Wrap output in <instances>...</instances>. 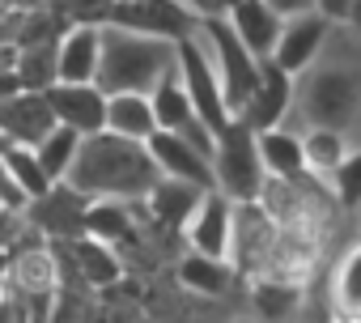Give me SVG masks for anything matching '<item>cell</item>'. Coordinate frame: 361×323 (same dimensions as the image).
I'll return each instance as SVG.
<instances>
[{
  "label": "cell",
  "instance_id": "6da1fadb",
  "mask_svg": "<svg viewBox=\"0 0 361 323\" xmlns=\"http://www.w3.org/2000/svg\"><path fill=\"white\" fill-rule=\"evenodd\" d=\"M64 183H73L90 200H145V192L157 183V166L145 140L102 128L81 136Z\"/></svg>",
  "mask_w": 361,
  "mask_h": 323
},
{
  "label": "cell",
  "instance_id": "7a4b0ae2",
  "mask_svg": "<svg viewBox=\"0 0 361 323\" xmlns=\"http://www.w3.org/2000/svg\"><path fill=\"white\" fill-rule=\"evenodd\" d=\"M174 68V43L136 35L123 26H102V51H98V73L94 85L102 94H149L161 73Z\"/></svg>",
  "mask_w": 361,
  "mask_h": 323
},
{
  "label": "cell",
  "instance_id": "3957f363",
  "mask_svg": "<svg viewBox=\"0 0 361 323\" xmlns=\"http://www.w3.org/2000/svg\"><path fill=\"white\" fill-rule=\"evenodd\" d=\"M213 188L226 192L230 200H255L264 188V162L255 149V128H247L238 115H230V123L213 136Z\"/></svg>",
  "mask_w": 361,
  "mask_h": 323
},
{
  "label": "cell",
  "instance_id": "277c9868",
  "mask_svg": "<svg viewBox=\"0 0 361 323\" xmlns=\"http://www.w3.org/2000/svg\"><path fill=\"white\" fill-rule=\"evenodd\" d=\"M196 35H200L204 51H209V60H213V68H217V81H221V94H226L230 115H238V106L247 102V94H251L255 81H259V64H264V60L247 51V43L234 35V26L226 22V13L200 18Z\"/></svg>",
  "mask_w": 361,
  "mask_h": 323
},
{
  "label": "cell",
  "instance_id": "5b68a950",
  "mask_svg": "<svg viewBox=\"0 0 361 323\" xmlns=\"http://www.w3.org/2000/svg\"><path fill=\"white\" fill-rule=\"evenodd\" d=\"M302 77L306 81L293 85V102H298L302 119L314 123V128H340V132H348V123L357 119V106H361L357 77L344 73V68H314V64Z\"/></svg>",
  "mask_w": 361,
  "mask_h": 323
},
{
  "label": "cell",
  "instance_id": "8992f818",
  "mask_svg": "<svg viewBox=\"0 0 361 323\" xmlns=\"http://www.w3.org/2000/svg\"><path fill=\"white\" fill-rule=\"evenodd\" d=\"M174 73L178 81H183L196 115L204 119V128L217 136L226 123H230V106H226V94H221V81H217V68L200 43V35H188V39H178L174 43Z\"/></svg>",
  "mask_w": 361,
  "mask_h": 323
},
{
  "label": "cell",
  "instance_id": "52a82bcc",
  "mask_svg": "<svg viewBox=\"0 0 361 323\" xmlns=\"http://www.w3.org/2000/svg\"><path fill=\"white\" fill-rule=\"evenodd\" d=\"M106 26H123V30H136V35L178 43V39L196 35L200 18L183 5V0H115Z\"/></svg>",
  "mask_w": 361,
  "mask_h": 323
},
{
  "label": "cell",
  "instance_id": "ba28073f",
  "mask_svg": "<svg viewBox=\"0 0 361 323\" xmlns=\"http://www.w3.org/2000/svg\"><path fill=\"white\" fill-rule=\"evenodd\" d=\"M276 238V221L259 209V200H234V226H230V264L238 281H251L264 272L268 247Z\"/></svg>",
  "mask_w": 361,
  "mask_h": 323
},
{
  "label": "cell",
  "instance_id": "9c48e42d",
  "mask_svg": "<svg viewBox=\"0 0 361 323\" xmlns=\"http://www.w3.org/2000/svg\"><path fill=\"white\" fill-rule=\"evenodd\" d=\"M85 209H90V196H81L73 183H51L43 196H35L26 209H22V217H26V226L30 230H39L47 243H56V238H77V234H85Z\"/></svg>",
  "mask_w": 361,
  "mask_h": 323
},
{
  "label": "cell",
  "instance_id": "30bf717a",
  "mask_svg": "<svg viewBox=\"0 0 361 323\" xmlns=\"http://www.w3.org/2000/svg\"><path fill=\"white\" fill-rule=\"evenodd\" d=\"M327 35H331V18H323L319 9L298 13V18H285V22H281V35H276V47H272L268 60H272L276 68H285L289 77H302V73L319 60Z\"/></svg>",
  "mask_w": 361,
  "mask_h": 323
},
{
  "label": "cell",
  "instance_id": "8fae6325",
  "mask_svg": "<svg viewBox=\"0 0 361 323\" xmlns=\"http://www.w3.org/2000/svg\"><path fill=\"white\" fill-rule=\"evenodd\" d=\"M145 149H149V157H153L157 175L183 179V183H196V188H213V162H209V153L196 149L188 136L157 128V132L145 140Z\"/></svg>",
  "mask_w": 361,
  "mask_h": 323
},
{
  "label": "cell",
  "instance_id": "7c38bea8",
  "mask_svg": "<svg viewBox=\"0 0 361 323\" xmlns=\"http://www.w3.org/2000/svg\"><path fill=\"white\" fill-rule=\"evenodd\" d=\"M43 94H47V106H51L56 123H64L81 136L106 128V94L94 81H56Z\"/></svg>",
  "mask_w": 361,
  "mask_h": 323
},
{
  "label": "cell",
  "instance_id": "4fadbf2b",
  "mask_svg": "<svg viewBox=\"0 0 361 323\" xmlns=\"http://www.w3.org/2000/svg\"><path fill=\"white\" fill-rule=\"evenodd\" d=\"M230 226H234V200H230L226 192H217V188H204L200 205L192 209V217H188V226H183L188 251L226 260V255H230Z\"/></svg>",
  "mask_w": 361,
  "mask_h": 323
},
{
  "label": "cell",
  "instance_id": "5bb4252c",
  "mask_svg": "<svg viewBox=\"0 0 361 323\" xmlns=\"http://www.w3.org/2000/svg\"><path fill=\"white\" fill-rule=\"evenodd\" d=\"M293 85H298V77H289L285 68H276L272 60H264L255 90H251L247 102L238 106V119H243L247 128H255V132L285 123V115L293 111Z\"/></svg>",
  "mask_w": 361,
  "mask_h": 323
},
{
  "label": "cell",
  "instance_id": "9a60e30c",
  "mask_svg": "<svg viewBox=\"0 0 361 323\" xmlns=\"http://www.w3.org/2000/svg\"><path fill=\"white\" fill-rule=\"evenodd\" d=\"M56 128V115L47 106L43 90H18L9 98H0V136L18 145H39Z\"/></svg>",
  "mask_w": 361,
  "mask_h": 323
},
{
  "label": "cell",
  "instance_id": "2e32d148",
  "mask_svg": "<svg viewBox=\"0 0 361 323\" xmlns=\"http://www.w3.org/2000/svg\"><path fill=\"white\" fill-rule=\"evenodd\" d=\"M226 22L234 26V35L247 43L251 56L268 60L272 47H276V35H281V22H285V18H276L264 0H234V5L226 9Z\"/></svg>",
  "mask_w": 361,
  "mask_h": 323
},
{
  "label": "cell",
  "instance_id": "e0dca14e",
  "mask_svg": "<svg viewBox=\"0 0 361 323\" xmlns=\"http://www.w3.org/2000/svg\"><path fill=\"white\" fill-rule=\"evenodd\" d=\"M98 51H102V26H68L56 43L60 81H94Z\"/></svg>",
  "mask_w": 361,
  "mask_h": 323
},
{
  "label": "cell",
  "instance_id": "ac0fdd59",
  "mask_svg": "<svg viewBox=\"0 0 361 323\" xmlns=\"http://www.w3.org/2000/svg\"><path fill=\"white\" fill-rule=\"evenodd\" d=\"M178 285L196 298H226L234 285H238V272L230 260H217V255H200V251H188L174 268Z\"/></svg>",
  "mask_w": 361,
  "mask_h": 323
},
{
  "label": "cell",
  "instance_id": "d6986e66",
  "mask_svg": "<svg viewBox=\"0 0 361 323\" xmlns=\"http://www.w3.org/2000/svg\"><path fill=\"white\" fill-rule=\"evenodd\" d=\"M255 149H259V162L264 171L276 175V179H293L306 171V157H302V136L289 132L285 123L276 128H259L255 132Z\"/></svg>",
  "mask_w": 361,
  "mask_h": 323
},
{
  "label": "cell",
  "instance_id": "ffe728a7",
  "mask_svg": "<svg viewBox=\"0 0 361 323\" xmlns=\"http://www.w3.org/2000/svg\"><path fill=\"white\" fill-rule=\"evenodd\" d=\"M106 128L119 132V136H132V140H149L157 132L149 94H132V90L106 94Z\"/></svg>",
  "mask_w": 361,
  "mask_h": 323
},
{
  "label": "cell",
  "instance_id": "44dd1931",
  "mask_svg": "<svg viewBox=\"0 0 361 323\" xmlns=\"http://www.w3.org/2000/svg\"><path fill=\"white\" fill-rule=\"evenodd\" d=\"M327 293H331V310L340 319H361V238L336 260Z\"/></svg>",
  "mask_w": 361,
  "mask_h": 323
},
{
  "label": "cell",
  "instance_id": "7402d4cb",
  "mask_svg": "<svg viewBox=\"0 0 361 323\" xmlns=\"http://www.w3.org/2000/svg\"><path fill=\"white\" fill-rule=\"evenodd\" d=\"M0 175H9L26 192V200L43 196L51 188L47 171L39 166V157H35V145H18V140H5V149H0Z\"/></svg>",
  "mask_w": 361,
  "mask_h": 323
},
{
  "label": "cell",
  "instance_id": "603a6c76",
  "mask_svg": "<svg viewBox=\"0 0 361 323\" xmlns=\"http://www.w3.org/2000/svg\"><path fill=\"white\" fill-rule=\"evenodd\" d=\"M247 285H251V302L264 319H289L302 306V293H306V285L276 281V276H251Z\"/></svg>",
  "mask_w": 361,
  "mask_h": 323
},
{
  "label": "cell",
  "instance_id": "cb8c5ba5",
  "mask_svg": "<svg viewBox=\"0 0 361 323\" xmlns=\"http://www.w3.org/2000/svg\"><path fill=\"white\" fill-rule=\"evenodd\" d=\"M348 153V140H344V132L340 128H306V136H302V157H306V171L310 175H331L336 171V162Z\"/></svg>",
  "mask_w": 361,
  "mask_h": 323
},
{
  "label": "cell",
  "instance_id": "d4e9b609",
  "mask_svg": "<svg viewBox=\"0 0 361 323\" xmlns=\"http://www.w3.org/2000/svg\"><path fill=\"white\" fill-rule=\"evenodd\" d=\"M13 73L22 90H47L60 81L56 73V43H30L13 51Z\"/></svg>",
  "mask_w": 361,
  "mask_h": 323
},
{
  "label": "cell",
  "instance_id": "484cf974",
  "mask_svg": "<svg viewBox=\"0 0 361 323\" xmlns=\"http://www.w3.org/2000/svg\"><path fill=\"white\" fill-rule=\"evenodd\" d=\"M77 145H81V132H73V128H64V123H56V128L35 145V157H39V166L47 171L51 183H60V179L68 175L73 157H77Z\"/></svg>",
  "mask_w": 361,
  "mask_h": 323
},
{
  "label": "cell",
  "instance_id": "4316f807",
  "mask_svg": "<svg viewBox=\"0 0 361 323\" xmlns=\"http://www.w3.org/2000/svg\"><path fill=\"white\" fill-rule=\"evenodd\" d=\"M327 179H331L336 209L357 213V209H361V149H348V153L336 162V171H331Z\"/></svg>",
  "mask_w": 361,
  "mask_h": 323
},
{
  "label": "cell",
  "instance_id": "83f0119b",
  "mask_svg": "<svg viewBox=\"0 0 361 323\" xmlns=\"http://www.w3.org/2000/svg\"><path fill=\"white\" fill-rule=\"evenodd\" d=\"M111 5L115 0H60V13L68 26H106L111 22Z\"/></svg>",
  "mask_w": 361,
  "mask_h": 323
},
{
  "label": "cell",
  "instance_id": "f1b7e54d",
  "mask_svg": "<svg viewBox=\"0 0 361 323\" xmlns=\"http://www.w3.org/2000/svg\"><path fill=\"white\" fill-rule=\"evenodd\" d=\"M264 5L276 13V18H298V13H310L314 0H264Z\"/></svg>",
  "mask_w": 361,
  "mask_h": 323
},
{
  "label": "cell",
  "instance_id": "f546056e",
  "mask_svg": "<svg viewBox=\"0 0 361 323\" xmlns=\"http://www.w3.org/2000/svg\"><path fill=\"white\" fill-rule=\"evenodd\" d=\"M314 9H319L323 18H331V22H344L348 9H353V0H314Z\"/></svg>",
  "mask_w": 361,
  "mask_h": 323
},
{
  "label": "cell",
  "instance_id": "4dcf8cb0",
  "mask_svg": "<svg viewBox=\"0 0 361 323\" xmlns=\"http://www.w3.org/2000/svg\"><path fill=\"white\" fill-rule=\"evenodd\" d=\"M183 5H188L196 18H209V13H226L234 0H183Z\"/></svg>",
  "mask_w": 361,
  "mask_h": 323
},
{
  "label": "cell",
  "instance_id": "1f68e13d",
  "mask_svg": "<svg viewBox=\"0 0 361 323\" xmlns=\"http://www.w3.org/2000/svg\"><path fill=\"white\" fill-rule=\"evenodd\" d=\"M348 22H353V30L361 35V0H353V9H348Z\"/></svg>",
  "mask_w": 361,
  "mask_h": 323
},
{
  "label": "cell",
  "instance_id": "d6a6232c",
  "mask_svg": "<svg viewBox=\"0 0 361 323\" xmlns=\"http://www.w3.org/2000/svg\"><path fill=\"white\" fill-rule=\"evenodd\" d=\"M39 5H60V0H39Z\"/></svg>",
  "mask_w": 361,
  "mask_h": 323
}]
</instances>
